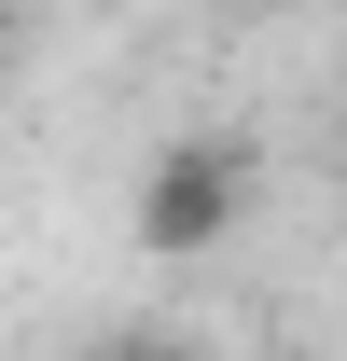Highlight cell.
Masks as SVG:
<instances>
[{
  "mask_svg": "<svg viewBox=\"0 0 347 361\" xmlns=\"http://www.w3.org/2000/svg\"><path fill=\"white\" fill-rule=\"evenodd\" d=\"M0 56H14V14H0Z\"/></svg>",
  "mask_w": 347,
  "mask_h": 361,
  "instance_id": "3",
  "label": "cell"
},
{
  "mask_svg": "<svg viewBox=\"0 0 347 361\" xmlns=\"http://www.w3.org/2000/svg\"><path fill=\"white\" fill-rule=\"evenodd\" d=\"M97 361H209V348H181V334H111Z\"/></svg>",
  "mask_w": 347,
  "mask_h": 361,
  "instance_id": "2",
  "label": "cell"
},
{
  "mask_svg": "<svg viewBox=\"0 0 347 361\" xmlns=\"http://www.w3.org/2000/svg\"><path fill=\"white\" fill-rule=\"evenodd\" d=\"M236 209H250V153H236L222 126L153 139V167H139V250H153V264L222 250V236H236Z\"/></svg>",
  "mask_w": 347,
  "mask_h": 361,
  "instance_id": "1",
  "label": "cell"
}]
</instances>
